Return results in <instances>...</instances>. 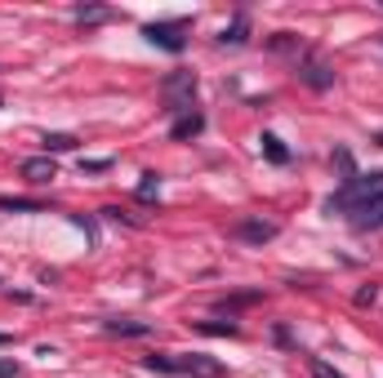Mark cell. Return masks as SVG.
Wrapping results in <instances>:
<instances>
[{
    "instance_id": "1",
    "label": "cell",
    "mask_w": 383,
    "mask_h": 378,
    "mask_svg": "<svg viewBox=\"0 0 383 378\" xmlns=\"http://www.w3.org/2000/svg\"><path fill=\"white\" fill-rule=\"evenodd\" d=\"M379 196H383V169H370V174H356V178H348V182H339V191L326 201V214L352 218L361 205L379 201Z\"/></svg>"
},
{
    "instance_id": "2",
    "label": "cell",
    "mask_w": 383,
    "mask_h": 378,
    "mask_svg": "<svg viewBox=\"0 0 383 378\" xmlns=\"http://www.w3.org/2000/svg\"><path fill=\"white\" fill-rule=\"evenodd\" d=\"M161 99H165V112L187 116L192 99H196V71H170V76L161 80Z\"/></svg>"
},
{
    "instance_id": "3",
    "label": "cell",
    "mask_w": 383,
    "mask_h": 378,
    "mask_svg": "<svg viewBox=\"0 0 383 378\" xmlns=\"http://www.w3.org/2000/svg\"><path fill=\"white\" fill-rule=\"evenodd\" d=\"M187 18H174V22H147L143 27V36H147L157 50H170V54H183L187 50Z\"/></svg>"
},
{
    "instance_id": "4",
    "label": "cell",
    "mask_w": 383,
    "mask_h": 378,
    "mask_svg": "<svg viewBox=\"0 0 383 378\" xmlns=\"http://www.w3.org/2000/svg\"><path fill=\"white\" fill-rule=\"evenodd\" d=\"M298 80H303L308 89L326 94L330 85H334V67H330V63H326L321 54H312V50H308V54H303V63H298Z\"/></svg>"
},
{
    "instance_id": "5",
    "label": "cell",
    "mask_w": 383,
    "mask_h": 378,
    "mask_svg": "<svg viewBox=\"0 0 383 378\" xmlns=\"http://www.w3.org/2000/svg\"><path fill=\"white\" fill-rule=\"evenodd\" d=\"M232 236L245 240V245H268V240L281 236V223H272V218H241L232 227Z\"/></svg>"
},
{
    "instance_id": "6",
    "label": "cell",
    "mask_w": 383,
    "mask_h": 378,
    "mask_svg": "<svg viewBox=\"0 0 383 378\" xmlns=\"http://www.w3.org/2000/svg\"><path fill=\"white\" fill-rule=\"evenodd\" d=\"M348 223H352V231H379V227H383V196L370 201V205H361Z\"/></svg>"
},
{
    "instance_id": "7",
    "label": "cell",
    "mask_w": 383,
    "mask_h": 378,
    "mask_svg": "<svg viewBox=\"0 0 383 378\" xmlns=\"http://www.w3.org/2000/svg\"><path fill=\"white\" fill-rule=\"evenodd\" d=\"M245 41H250V14H245V9H236L232 22H227L223 36H219V45H232V50H241Z\"/></svg>"
},
{
    "instance_id": "8",
    "label": "cell",
    "mask_w": 383,
    "mask_h": 378,
    "mask_svg": "<svg viewBox=\"0 0 383 378\" xmlns=\"http://www.w3.org/2000/svg\"><path fill=\"white\" fill-rule=\"evenodd\" d=\"M22 178H27V182H50V178H58L54 156H27V161H22Z\"/></svg>"
},
{
    "instance_id": "9",
    "label": "cell",
    "mask_w": 383,
    "mask_h": 378,
    "mask_svg": "<svg viewBox=\"0 0 383 378\" xmlns=\"http://www.w3.org/2000/svg\"><path fill=\"white\" fill-rule=\"evenodd\" d=\"M201 129H205V116H201V112H187V116H178L174 125H170V138H178V143H187V138H196Z\"/></svg>"
},
{
    "instance_id": "10",
    "label": "cell",
    "mask_w": 383,
    "mask_h": 378,
    "mask_svg": "<svg viewBox=\"0 0 383 378\" xmlns=\"http://www.w3.org/2000/svg\"><path fill=\"white\" fill-rule=\"evenodd\" d=\"M178 374H192V378H214L219 374V361H205V356H178Z\"/></svg>"
},
{
    "instance_id": "11",
    "label": "cell",
    "mask_w": 383,
    "mask_h": 378,
    "mask_svg": "<svg viewBox=\"0 0 383 378\" xmlns=\"http://www.w3.org/2000/svg\"><path fill=\"white\" fill-rule=\"evenodd\" d=\"M107 334H121V338H147L152 325L147 321H103Z\"/></svg>"
},
{
    "instance_id": "12",
    "label": "cell",
    "mask_w": 383,
    "mask_h": 378,
    "mask_svg": "<svg viewBox=\"0 0 383 378\" xmlns=\"http://www.w3.org/2000/svg\"><path fill=\"white\" fill-rule=\"evenodd\" d=\"M0 210H9V214H41L45 201H36V196H0Z\"/></svg>"
},
{
    "instance_id": "13",
    "label": "cell",
    "mask_w": 383,
    "mask_h": 378,
    "mask_svg": "<svg viewBox=\"0 0 383 378\" xmlns=\"http://www.w3.org/2000/svg\"><path fill=\"white\" fill-rule=\"evenodd\" d=\"M259 143H263V156H268L272 165H290V152H285V143L277 138V133H263Z\"/></svg>"
},
{
    "instance_id": "14",
    "label": "cell",
    "mask_w": 383,
    "mask_h": 378,
    "mask_svg": "<svg viewBox=\"0 0 383 378\" xmlns=\"http://www.w3.org/2000/svg\"><path fill=\"white\" fill-rule=\"evenodd\" d=\"M268 50L272 54H298V50H303V41H298L294 31H277V36H268Z\"/></svg>"
},
{
    "instance_id": "15",
    "label": "cell",
    "mask_w": 383,
    "mask_h": 378,
    "mask_svg": "<svg viewBox=\"0 0 383 378\" xmlns=\"http://www.w3.org/2000/svg\"><path fill=\"white\" fill-rule=\"evenodd\" d=\"M45 156H50V152H76L80 147V138H76V133H45Z\"/></svg>"
},
{
    "instance_id": "16",
    "label": "cell",
    "mask_w": 383,
    "mask_h": 378,
    "mask_svg": "<svg viewBox=\"0 0 383 378\" xmlns=\"http://www.w3.org/2000/svg\"><path fill=\"white\" fill-rule=\"evenodd\" d=\"M196 329H201V334H214V338H236V334H241L236 321H196Z\"/></svg>"
},
{
    "instance_id": "17",
    "label": "cell",
    "mask_w": 383,
    "mask_h": 378,
    "mask_svg": "<svg viewBox=\"0 0 383 378\" xmlns=\"http://www.w3.org/2000/svg\"><path fill=\"white\" fill-rule=\"evenodd\" d=\"M143 370H152V374H178V356H143Z\"/></svg>"
},
{
    "instance_id": "18",
    "label": "cell",
    "mask_w": 383,
    "mask_h": 378,
    "mask_svg": "<svg viewBox=\"0 0 383 378\" xmlns=\"http://www.w3.org/2000/svg\"><path fill=\"white\" fill-rule=\"evenodd\" d=\"M107 18H112V14H107L103 5H80V9H76V22H80V27H94V22H107Z\"/></svg>"
},
{
    "instance_id": "19",
    "label": "cell",
    "mask_w": 383,
    "mask_h": 378,
    "mask_svg": "<svg viewBox=\"0 0 383 378\" xmlns=\"http://www.w3.org/2000/svg\"><path fill=\"white\" fill-rule=\"evenodd\" d=\"M157 191H161V174H152V169H147V174H143V182H138V201H152Z\"/></svg>"
},
{
    "instance_id": "20",
    "label": "cell",
    "mask_w": 383,
    "mask_h": 378,
    "mask_svg": "<svg viewBox=\"0 0 383 378\" xmlns=\"http://www.w3.org/2000/svg\"><path fill=\"white\" fill-rule=\"evenodd\" d=\"M334 165H339V174H343V182H348V178H356V165H352V152H334Z\"/></svg>"
},
{
    "instance_id": "21",
    "label": "cell",
    "mask_w": 383,
    "mask_h": 378,
    "mask_svg": "<svg viewBox=\"0 0 383 378\" xmlns=\"http://www.w3.org/2000/svg\"><path fill=\"white\" fill-rule=\"evenodd\" d=\"M250 303H259V294H232V298H223L219 307L223 312H241V307H250Z\"/></svg>"
},
{
    "instance_id": "22",
    "label": "cell",
    "mask_w": 383,
    "mask_h": 378,
    "mask_svg": "<svg viewBox=\"0 0 383 378\" xmlns=\"http://www.w3.org/2000/svg\"><path fill=\"white\" fill-rule=\"evenodd\" d=\"M312 378H343V374H339V370H330L326 361H317V365H312Z\"/></svg>"
},
{
    "instance_id": "23",
    "label": "cell",
    "mask_w": 383,
    "mask_h": 378,
    "mask_svg": "<svg viewBox=\"0 0 383 378\" xmlns=\"http://www.w3.org/2000/svg\"><path fill=\"white\" fill-rule=\"evenodd\" d=\"M366 303H375V285H366L361 294H356V307H366Z\"/></svg>"
},
{
    "instance_id": "24",
    "label": "cell",
    "mask_w": 383,
    "mask_h": 378,
    "mask_svg": "<svg viewBox=\"0 0 383 378\" xmlns=\"http://www.w3.org/2000/svg\"><path fill=\"white\" fill-rule=\"evenodd\" d=\"M89 174H103V169H112V161H85Z\"/></svg>"
},
{
    "instance_id": "25",
    "label": "cell",
    "mask_w": 383,
    "mask_h": 378,
    "mask_svg": "<svg viewBox=\"0 0 383 378\" xmlns=\"http://www.w3.org/2000/svg\"><path fill=\"white\" fill-rule=\"evenodd\" d=\"M18 374V365L14 361H0V378H14Z\"/></svg>"
},
{
    "instance_id": "26",
    "label": "cell",
    "mask_w": 383,
    "mask_h": 378,
    "mask_svg": "<svg viewBox=\"0 0 383 378\" xmlns=\"http://www.w3.org/2000/svg\"><path fill=\"white\" fill-rule=\"evenodd\" d=\"M9 343H14V338H9V334H0V347H9Z\"/></svg>"
}]
</instances>
